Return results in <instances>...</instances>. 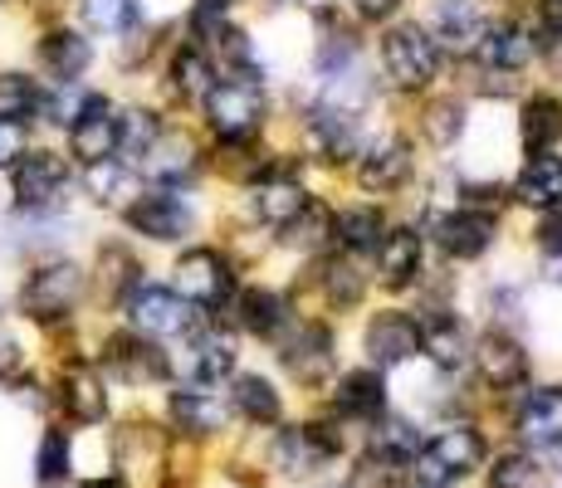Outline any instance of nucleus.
Segmentation results:
<instances>
[{"mask_svg":"<svg viewBox=\"0 0 562 488\" xmlns=\"http://www.w3.org/2000/svg\"><path fill=\"white\" fill-rule=\"evenodd\" d=\"M518 440L533 444V450H553L562 440V390L558 386H538L524 396L518 406Z\"/></svg>","mask_w":562,"mask_h":488,"instance_id":"16","label":"nucleus"},{"mask_svg":"<svg viewBox=\"0 0 562 488\" xmlns=\"http://www.w3.org/2000/svg\"><path fill=\"white\" fill-rule=\"evenodd\" d=\"M376 259H382L386 288H406L411 279L420 274V235L416 230H386L382 245H376Z\"/></svg>","mask_w":562,"mask_h":488,"instance_id":"23","label":"nucleus"},{"mask_svg":"<svg viewBox=\"0 0 562 488\" xmlns=\"http://www.w3.org/2000/svg\"><path fill=\"white\" fill-rule=\"evenodd\" d=\"M35 54H40V69H45L54 83H79L93 64V45L79 30H45Z\"/></svg>","mask_w":562,"mask_h":488,"instance_id":"14","label":"nucleus"},{"mask_svg":"<svg viewBox=\"0 0 562 488\" xmlns=\"http://www.w3.org/2000/svg\"><path fill=\"white\" fill-rule=\"evenodd\" d=\"M108 366H113L123 382H133V386L167 382V352L147 342L143 332H123V338L108 342Z\"/></svg>","mask_w":562,"mask_h":488,"instance_id":"13","label":"nucleus"},{"mask_svg":"<svg viewBox=\"0 0 562 488\" xmlns=\"http://www.w3.org/2000/svg\"><path fill=\"white\" fill-rule=\"evenodd\" d=\"M342 416L352 420H376L386 410V386H382V372H348L333 390Z\"/></svg>","mask_w":562,"mask_h":488,"instance_id":"22","label":"nucleus"},{"mask_svg":"<svg viewBox=\"0 0 562 488\" xmlns=\"http://www.w3.org/2000/svg\"><path fill=\"white\" fill-rule=\"evenodd\" d=\"M382 59H386V73H392L402 89H426L440 69L436 39H430L420 25H396L392 35L382 39Z\"/></svg>","mask_w":562,"mask_h":488,"instance_id":"5","label":"nucleus"},{"mask_svg":"<svg viewBox=\"0 0 562 488\" xmlns=\"http://www.w3.org/2000/svg\"><path fill=\"white\" fill-rule=\"evenodd\" d=\"M308 123H313V137H318L323 157L348 161L352 151H358V117H352V107H342V103H323L318 113L308 117Z\"/></svg>","mask_w":562,"mask_h":488,"instance_id":"20","label":"nucleus"},{"mask_svg":"<svg viewBox=\"0 0 562 488\" xmlns=\"http://www.w3.org/2000/svg\"><path fill=\"white\" fill-rule=\"evenodd\" d=\"M79 15L99 35H123L137 20V0H79Z\"/></svg>","mask_w":562,"mask_h":488,"instance_id":"36","label":"nucleus"},{"mask_svg":"<svg viewBox=\"0 0 562 488\" xmlns=\"http://www.w3.org/2000/svg\"><path fill=\"white\" fill-rule=\"evenodd\" d=\"M416 450H420L416 425H406V420H386V425H376L372 454H382L386 464H411V454H416Z\"/></svg>","mask_w":562,"mask_h":488,"instance_id":"42","label":"nucleus"},{"mask_svg":"<svg viewBox=\"0 0 562 488\" xmlns=\"http://www.w3.org/2000/svg\"><path fill=\"white\" fill-rule=\"evenodd\" d=\"M99 279L108 284L113 298H127V293L137 288V259L127 254L123 245H103L99 249Z\"/></svg>","mask_w":562,"mask_h":488,"instance_id":"40","label":"nucleus"},{"mask_svg":"<svg viewBox=\"0 0 562 488\" xmlns=\"http://www.w3.org/2000/svg\"><path fill=\"white\" fill-rule=\"evenodd\" d=\"M342 435L328 425H289L279 430L274 440V469H284L289 479H304V474H318L328 459H338Z\"/></svg>","mask_w":562,"mask_h":488,"instance_id":"7","label":"nucleus"},{"mask_svg":"<svg viewBox=\"0 0 562 488\" xmlns=\"http://www.w3.org/2000/svg\"><path fill=\"white\" fill-rule=\"evenodd\" d=\"M538 20H543V45H553L562 35V0H543V5H538Z\"/></svg>","mask_w":562,"mask_h":488,"instance_id":"49","label":"nucleus"},{"mask_svg":"<svg viewBox=\"0 0 562 488\" xmlns=\"http://www.w3.org/2000/svg\"><path fill=\"white\" fill-rule=\"evenodd\" d=\"M69 151L83 167H99V161L117 157V113L108 98H83L79 113L69 117Z\"/></svg>","mask_w":562,"mask_h":488,"instance_id":"8","label":"nucleus"},{"mask_svg":"<svg viewBox=\"0 0 562 488\" xmlns=\"http://www.w3.org/2000/svg\"><path fill=\"white\" fill-rule=\"evenodd\" d=\"M490 488H538V459L533 454H499L490 469Z\"/></svg>","mask_w":562,"mask_h":488,"instance_id":"45","label":"nucleus"},{"mask_svg":"<svg viewBox=\"0 0 562 488\" xmlns=\"http://www.w3.org/2000/svg\"><path fill=\"white\" fill-rule=\"evenodd\" d=\"M548 454H553V464H558V474H562V440L553 444V450H548Z\"/></svg>","mask_w":562,"mask_h":488,"instance_id":"54","label":"nucleus"},{"mask_svg":"<svg viewBox=\"0 0 562 488\" xmlns=\"http://www.w3.org/2000/svg\"><path fill=\"white\" fill-rule=\"evenodd\" d=\"M201 103H205V117H211L221 143H250L259 133V123H265V93H259L250 79L211 83V93H205Z\"/></svg>","mask_w":562,"mask_h":488,"instance_id":"4","label":"nucleus"},{"mask_svg":"<svg viewBox=\"0 0 562 488\" xmlns=\"http://www.w3.org/2000/svg\"><path fill=\"white\" fill-rule=\"evenodd\" d=\"M474 362H480V376L490 386H524L528 376V352L518 347L509 332H490V338H480V347H474Z\"/></svg>","mask_w":562,"mask_h":488,"instance_id":"17","label":"nucleus"},{"mask_svg":"<svg viewBox=\"0 0 562 488\" xmlns=\"http://www.w3.org/2000/svg\"><path fill=\"white\" fill-rule=\"evenodd\" d=\"M436 25H440V39H450V45H474L484 20H480V5H474V0H440Z\"/></svg>","mask_w":562,"mask_h":488,"instance_id":"34","label":"nucleus"},{"mask_svg":"<svg viewBox=\"0 0 562 488\" xmlns=\"http://www.w3.org/2000/svg\"><path fill=\"white\" fill-rule=\"evenodd\" d=\"M45 89H40L30 73H0V117H40Z\"/></svg>","mask_w":562,"mask_h":488,"instance_id":"35","label":"nucleus"},{"mask_svg":"<svg viewBox=\"0 0 562 488\" xmlns=\"http://www.w3.org/2000/svg\"><path fill=\"white\" fill-rule=\"evenodd\" d=\"M211 59H205L201 49H177V59H171V89L181 98H205L211 93Z\"/></svg>","mask_w":562,"mask_h":488,"instance_id":"37","label":"nucleus"},{"mask_svg":"<svg viewBox=\"0 0 562 488\" xmlns=\"http://www.w3.org/2000/svg\"><path fill=\"white\" fill-rule=\"evenodd\" d=\"M123 303H127V322H133V332H143V338H177V332L191 328V308L177 288L137 284Z\"/></svg>","mask_w":562,"mask_h":488,"instance_id":"6","label":"nucleus"},{"mask_svg":"<svg viewBox=\"0 0 562 488\" xmlns=\"http://www.w3.org/2000/svg\"><path fill=\"white\" fill-rule=\"evenodd\" d=\"M201 5H211V10H225V5H231V0H201Z\"/></svg>","mask_w":562,"mask_h":488,"instance_id":"55","label":"nucleus"},{"mask_svg":"<svg viewBox=\"0 0 562 488\" xmlns=\"http://www.w3.org/2000/svg\"><path fill=\"white\" fill-rule=\"evenodd\" d=\"M464 133V107L456 98H440V103L426 107V137L436 147H456V137Z\"/></svg>","mask_w":562,"mask_h":488,"instance_id":"44","label":"nucleus"},{"mask_svg":"<svg viewBox=\"0 0 562 488\" xmlns=\"http://www.w3.org/2000/svg\"><path fill=\"white\" fill-rule=\"evenodd\" d=\"M474 54H480L484 69L518 73L528 64V54H533V39H528L518 25H494V30H480V39H474Z\"/></svg>","mask_w":562,"mask_h":488,"instance_id":"19","label":"nucleus"},{"mask_svg":"<svg viewBox=\"0 0 562 488\" xmlns=\"http://www.w3.org/2000/svg\"><path fill=\"white\" fill-rule=\"evenodd\" d=\"M514 195L524 205H533V211H548V205H558L562 201V157H548V151H538V157L524 167V177H518Z\"/></svg>","mask_w":562,"mask_h":488,"instance_id":"25","label":"nucleus"},{"mask_svg":"<svg viewBox=\"0 0 562 488\" xmlns=\"http://www.w3.org/2000/svg\"><path fill=\"white\" fill-rule=\"evenodd\" d=\"M89 191L99 205H123L127 195H133V171L123 167V161H99V167H89Z\"/></svg>","mask_w":562,"mask_h":488,"instance_id":"39","label":"nucleus"},{"mask_svg":"<svg viewBox=\"0 0 562 488\" xmlns=\"http://www.w3.org/2000/svg\"><path fill=\"white\" fill-rule=\"evenodd\" d=\"M484 464V435L474 425H446L436 430L416 454H411V474L420 488H450L464 474H474Z\"/></svg>","mask_w":562,"mask_h":488,"instance_id":"1","label":"nucleus"},{"mask_svg":"<svg viewBox=\"0 0 562 488\" xmlns=\"http://www.w3.org/2000/svg\"><path fill=\"white\" fill-rule=\"evenodd\" d=\"M143 171L153 181H181L196 171V147L181 133H157V143L143 151Z\"/></svg>","mask_w":562,"mask_h":488,"instance_id":"24","label":"nucleus"},{"mask_svg":"<svg viewBox=\"0 0 562 488\" xmlns=\"http://www.w3.org/2000/svg\"><path fill=\"white\" fill-rule=\"evenodd\" d=\"M235 410H240L250 425H274L279 416H284V400H279V390L265 382V376H240L235 382Z\"/></svg>","mask_w":562,"mask_h":488,"instance_id":"30","label":"nucleus"},{"mask_svg":"<svg viewBox=\"0 0 562 488\" xmlns=\"http://www.w3.org/2000/svg\"><path fill=\"white\" fill-rule=\"evenodd\" d=\"M420 347L430 352V362H436L440 372H460L464 356H470V342H464V328L456 318H430L426 328H420Z\"/></svg>","mask_w":562,"mask_h":488,"instance_id":"28","label":"nucleus"},{"mask_svg":"<svg viewBox=\"0 0 562 488\" xmlns=\"http://www.w3.org/2000/svg\"><path fill=\"white\" fill-rule=\"evenodd\" d=\"M59 406H64V416H69L74 425H99V420L108 416L103 376L93 372V366H83V362L64 366V376H59Z\"/></svg>","mask_w":562,"mask_h":488,"instance_id":"12","label":"nucleus"},{"mask_svg":"<svg viewBox=\"0 0 562 488\" xmlns=\"http://www.w3.org/2000/svg\"><path fill=\"white\" fill-rule=\"evenodd\" d=\"M304 205H308V195H304V186H294V181H265V186H255V211H259V220L279 225V230H284V225L294 220Z\"/></svg>","mask_w":562,"mask_h":488,"instance_id":"32","label":"nucleus"},{"mask_svg":"<svg viewBox=\"0 0 562 488\" xmlns=\"http://www.w3.org/2000/svg\"><path fill=\"white\" fill-rule=\"evenodd\" d=\"M171 410V425L191 440H205V435H221L225 430V406L211 396V390H171L167 400Z\"/></svg>","mask_w":562,"mask_h":488,"instance_id":"18","label":"nucleus"},{"mask_svg":"<svg viewBox=\"0 0 562 488\" xmlns=\"http://www.w3.org/2000/svg\"><path fill=\"white\" fill-rule=\"evenodd\" d=\"M231 288H235L231 264H225L215 249H191V254L177 259V293H181V298L215 308V303L231 298Z\"/></svg>","mask_w":562,"mask_h":488,"instance_id":"10","label":"nucleus"},{"mask_svg":"<svg viewBox=\"0 0 562 488\" xmlns=\"http://www.w3.org/2000/svg\"><path fill=\"white\" fill-rule=\"evenodd\" d=\"M323 288H328V298L338 303V308H358V298H362V279L348 259H333V264L323 269Z\"/></svg>","mask_w":562,"mask_h":488,"instance_id":"46","label":"nucleus"},{"mask_svg":"<svg viewBox=\"0 0 562 488\" xmlns=\"http://www.w3.org/2000/svg\"><path fill=\"white\" fill-rule=\"evenodd\" d=\"M406 177H411V151L402 143L367 151V161L358 167L362 191H396V186H406Z\"/></svg>","mask_w":562,"mask_h":488,"instance_id":"27","label":"nucleus"},{"mask_svg":"<svg viewBox=\"0 0 562 488\" xmlns=\"http://www.w3.org/2000/svg\"><path fill=\"white\" fill-rule=\"evenodd\" d=\"M328 230H333V215H328V205L308 201L304 211H299L294 220L284 225V240H289V245H299V249H318L323 240H328Z\"/></svg>","mask_w":562,"mask_h":488,"instance_id":"41","label":"nucleus"},{"mask_svg":"<svg viewBox=\"0 0 562 488\" xmlns=\"http://www.w3.org/2000/svg\"><path fill=\"white\" fill-rule=\"evenodd\" d=\"M338 240L348 249H376L382 245V215L372 205H352L338 215Z\"/></svg>","mask_w":562,"mask_h":488,"instance_id":"38","label":"nucleus"},{"mask_svg":"<svg viewBox=\"0 0 562 488\" xmlns=\"http://www.w3.org/2000/svg\"><path fill=\"white\" fill-rule=\"evenodd\" d=\"M284 366H289V376H294V382L323 386L333 376V366H338L333 332L323 328V322H304V328H299V338L284 347Z\"/></svg>","mask_w":562,"mask_h":488,"instance_id":"11","label":"nucleus"},{"mask_svg":"<svg viewBox=\"0 0 562 488\" xmlns=\"http://www.w3.org/2000/svg\"><path fill=\"white\" fill-rule=\"evenodd\" d=\"M543 245H548V249H553V254H562V211H558V215H553V220H548V225H543Z\"/></svg>","mask_w":562,"mask_h":488,"instance_id":"52","label":"nucleus"},{"mask_svg":"<svg viewBox=\"0 0 562 488\" xmlns=\"http://www.w3.org/2000/svg\"><path fill=\"white\" fill-rule=\"evenodd\" d=\"M518 127H524V147L538 157V151H548L562 137V103H558V98H548V93L528 98V103H524V123H518Z\"/></svg>","mask_w":562,"mask_h":488,"instance_id":"29","label":"nucleus"},{"mask_svg":"<svg viewBox=\"0 0 562 488\" xmlns=\"http://www.w3.org/2000/svg\"><path fill=\"white\" fill-rule=\"evenodd\" d=\"M69 469H74L69 435H64V430H45V435H40V454H35V484L64 488L69 484Z\"/></svg>","mask_w":562,"mask_h":488,"instance_id":"33","label":"nucleus"},{"mask_svg":"<svg viewBox=\"0 0 562 488\" xmlns=\"http://www.w3.org/2000/svg\"><path fill=\"white\" fill-rule=\"evenodd\" d=\"M157 133H161V117L147 113V107H133V113L117 117V151H133V157H143V151L157 143Z\"/></svg>","mask_w":562,"mask_h":488,"instance_id":"43","label":"nucleus"},{"mask_svg":"<svg viewBox=\"0 0 562 488\" xmlns=\"http://www.w3.org/2000/svg\"><path fill=\"white\" fill-rule=\"evenodd\" d=\"M440 245H446V254H456V259H480L484 249L494 245V220L484 211L450 215V220L440 225Z\"/></svg>","mask_w":562,"mask_h":488,"instance_id":"21","label":"nucleus"},{"mask_svg":"<svg viewBox=\"0 0 562 488\" xmlns=\"http://www.w3.org/2000/svg\"><path fill=\"white\" fill-rule=\"evenodd\" d=\"M79 488H133V484L117 479V474H99V479H83Z\"/></svg>","mask_w":562,"mask_h":488,"instance_id":"53","label":"nucleus"},{"mask_svg":"<svg viewBox=\"0 0 562 488\" xmlns=\"http://www.w3.org/2000/svg\"><path fill=\"white\" fill-rule=\"evenodd\" d=\"M191 372H196L201 386H215L235 372V338L221 328H205L196 342H191Z\"/></svg>","mask_w":562,"mask_h":488,"instance_id":"26","label":"nucleus"},{"mask_svg":"<svg viewBox=\"0 0 562 488\" xmlns=\"http://www.w3.org/2000/svg\"><path fill=\"white\" fill-rule=\"evenodd\" d=\"M240 322L255 332V338H279L289 328V303L269 288H255L240 298Z\"/></svg>","mask_w":562,"mask_h":488,"instance_id":"31","label":"nucleus"},{"mask_svg":"<svg viewBox=\"0 0 562 488\" xmlns=\"http://www.w3.org/2000/svg\"><path fill=\"white\" fill-rule=\"evenodd\" d=\"M83 288H89V279L74 259H49L20 284V313H30L35 322H59L79 308Z\"/></svg>","mask_w":562,"mask_h":488,"instance_id":"2","label":"nucleus"},{"mask_svg":"<svg viewBox=\"0 0 562 488\" xmlns=\"http://www.w3.org/2000/svg\"><path fill=\"white\" fill-rule=\"evenodd\" d=\"M416 347H420V328L406 313H376L367 322V356H372V366H402L406 356H416Z\"/></svg>","mask_w":562,"mask_h":488,"instance_id":"15","label":"nucleus"},{"mask_svg":"<svg viewBox=\"0 0 562 488\" xmlns=\"http://www.w3.org/2000/svg\"><path fill=\"white\" fill-rule=\"evenodd\" d=\"M396 469L402 464H386L382 454H367L358 469L348 474V488H396Z\"/></svg>","mask_w":562,"mask_h":488,"instance_id":"47","label":"nucleus"},{"mask_svg":"<svg viewBox=\"0 0 562 488\" xmlns=\"http://www.w3.org/2000/svg\"><path fill=\"white\" fill-rule=\"evenodd\" d=\"M20 362H25V352H20V342L0 332V376H15V372H20Z\"/></svg>","mask_w":562,"mask_h":488,"instance_id":"50","label":"nucleus"},{"mask_svg":"<svg viewBox=\"0 0 562 488\" xmlns=\"http://www.w3.org/2000/svg\"><path fill=\"white\" fill-rule=\"evenodd\" d=\"M30 147V137H25V123L20 117H0V171H10L20 161V151Z\"/></svg>","mask_w":562,"mask_h":488,"instance_id":"48","label":"nucleus"},{"mask_svg":"<svg viewBox=\"0 0 562 488\" xmlns=\"http://www.w3.org/2000/svg\"><path fill=\"white\" fill-rule=\"evenodd\" d=\"M123 220L133 225L137 235H147V240H181V235H191V225H196V215H191V205L181 201V195L171 191H147L137 195L133 205H123Z\"/></svg>","mask_w":562,"mask_h":488,"instance_id":"9","label":"nucleus"},{"mask_svg":"<svg viewBox=\"0 0 562 488\" xmlns=\"http://www.w3.org/2000/svg\"><path fill=\"white\" fill-rule=\"evenodd\" d=\"M358 10H362L367 20H386L396 10V0H358Z\"/></svg>","mask_w":562,"mask_h":488,"instance_id":"51","label":"nucleus"},{"mask_svg":"<svg viewBox=\"0 0 562 488\" xmlns=\"http://www.w3.org/2000/svg\"><path fill=\"white\" fill-rule=\"evenodd\" d=\"M69 191V167L59 151L49 147H25L20 161L10 167V195L25 215H49Z\"/></svg>","mask_w":562,"mask_h":488,"instance_id":"3","label":"nucleus"}]
</instances>
